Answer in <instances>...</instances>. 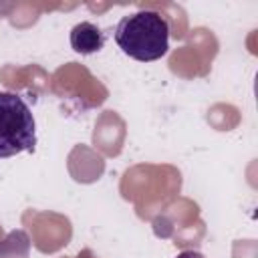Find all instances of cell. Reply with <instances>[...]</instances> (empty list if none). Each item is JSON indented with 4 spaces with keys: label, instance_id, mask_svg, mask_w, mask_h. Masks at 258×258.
Returning a JSON list of instances; mask_svg holds the SVG:
<instances>
[{
    "label": "cell",
    "instance_id": "2",
    "mask_svg": "<svg viewBox=\"0 0 258 258\" xmlns=\"http://www.w3.org/2000/svg\"><path fill=\"white\" fill-rule=\"evenodd\" d=\"M36 149V121L28 103L10 91H0V159Z\"/></svg>",
    "mask_w": 258,
    "mask_h": 258
},
{
    "label": "cell",
    "instance_id": "1",
    "mask_svg": "<svg viewBox=\"0 0 258 258\" xmlns=\"http://www.w3.org/2000/svg\"><path fill=\"white\" fill-rule=\"evenodd\" d=\"M113 36L123 54L139 62L157 60L169 50V24L155 10H137L123 16Z\"/></svg>",
    "mask_w": 258,
    "mask_h": 258
},
{
    "label": "cell",
    "instance_id": "3",
    "mask_svg": "<svg viewBox=\"0 0 258 258\" xmlns=\"http://www.w3.org/2000/svg\"><path fill=\"white\" fill-rule=\"evenodd\" d=\"M69 42L79 54H95L105 46V32L93 22H79L71 28Z\"/></svg>",
    "mask_w": 258,
    "mask_h": 258
},
{
    "label": "cell",
    "instance_id": "4",
    "mask_svg": "<svg viewBox=\"0 0 258 258\" xmlns=\"http://www.w3.org/2000/svg\"><path fill=\"white\" fill-rule=\"evenodd\" d=\"M175 258H206V256L200 254V252H196V250H183V252H179Z\"/></svg>",
    "mask_w": 258,
    "mask_h": 258
}]
</instances>
